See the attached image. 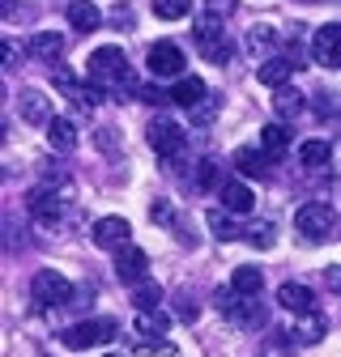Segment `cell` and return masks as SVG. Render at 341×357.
I'll return each mask as SVG.
<instances>
[{
	"instance_id": "obj_1",
	"label": "cell",
	"mask_w": 341,
	"mask_h": 357,
	"mask_svg": "<svg viewBox=\"0 0 341 357\" xmlns=\"http://www.w3.org/2000/svg\"><path fill=\"white\" fill-rule=\"evenodd\" d=\"M115 332H119V324L111 315H99V319H81L68 332H60V344L73 349V353H81V349H99V344L115 340Z\"/></svg>"
},
{
	"instance_id": "obj_2",
	"label": "cell",
	"mask_w": 341,
	"mask_h": 357,
	"mask_svg": "<svg viewBox=\"0 0 341 357\" xmlns=\"http://www.w3.org/2000/svg\"><path fill=\"white\" fill-rule=\"evenodd\" d=\"M294 230L303 234V243H324L337 234V213L328 204H303L294 213Z\"/></svg>"
},
{
	"instance_id": "obj_3",
	"label": "cell",
	"mask_w": 341,
	"mask_h": 357,
	"mask_svg": "<svg viewBox=\"0 0 341 357\" xmlns=\"http://www.w3.org/2000/svg\"><path fill=\"white\" fill-rule=\"evenodd\" d=\"M196 43H201L205 60H213V64H226V60L235 56V38L222 34V26H218V17H213V13H205V17L196 22Z\"/></svg>"
},
{
	"instance_id": "obj_4",
	"label": "cell",
	"mask_w": 341,
	"mask_h": 357,
	"mask_svg": "<svg viewBox=\"0 0 341 357\" xmlns=\"http://www.w3.org/2000/svg\"><path fill=\"white\" fill-rule=\"evenodd\" d=\"M90 77H94V85H124L128 77H133V68H128L119 47H99L90 56Z\"/></svg>"
},
{
	"instance_id": "obj_5",
	"label": "cell",
	"mask_w": 341,
	"mask_h": 357,
	"mask_svg": "<svg viewBox=\"0 0 341 357\" xmlns=\"http://www.w3.org/2000/svg\"><path fill=\"white\" fill-rule=\"evenodd\" d=\"M30 294H34L43 306L73 302V285H68V277H60V273H56V268H38L34 281H30Z\"/></svg>"
},
{
	"instance_id": "obj_6",
	"label": "cell",
	"mask_w": 341,
	"mask_h": 357,
	"mask_svg": "<svg viewBox=\"0 0 341 357\" xmlns=\"http://www.w3.org/2000/svg\"><path fill=\"white\" fill-rule=\"evenodd\" d=\"M26 208H30V217L43 221L48 230H56L60 221H64V196L52 192V188H34V192L26 196Z\"/></svg>"
},
{
	"instance_id": "obj_7",
	"label": "cell",
	"mask_w": 341,
	"mask_h": 357,
	"mask_svg": "<svg viewBox=\"0 0 341 357\" xmlns=\"http://www.w3.org/2000/svg\"><path fill=\"white\" fill-rule=\"evenodd\" d=\"M145 141H150V149H154L158 158H175V153L184 149V128H180L175 119H154V123L145 128Z\"/></svg>"
},
{
	"instance_id": "obj_8",
	"label": "cell",
	"mask_w": 341,
	"mask_h": 357,
	"mask_svg": "<svg viewBox=\"0 0 341 357\" xmlns=\"http://www.w3.org/2000/svg\"><path fill=\"white\" fill-rule=\"evenodd\" d=\"M145 64H150L154 77H184V68H188V60H184V52H180V43H166V38L150 47Z\"/></svg>"
},
{
	"instance_id": "obj_9",
	"label": "cell",
	"mask_w": 341,
	"mask_h": 357,
	"mask_svg": "<svg viewBox=\"0 0 341 357\" xmlns=\"http://www.w3.org/2000/svg\"><path fill=\"white\" fill-rule=\"evenodd\" d=\"M312 60L324 64V68H341V22L316 30V38H312Z\"/></svg>"
},
{
	"instance_id": "obj_10",
	"label": "cell",
	"mask_w": 341,
	"mask_h": 357,
	"mask_svg": "<svg viewBox=\"0 0 341 357\" xmlns=\"http://www.w3.org/2000/svg\"><path fill=\"white\" fill-rule=\"evenodd\" d=\"M145 273H150L145 251L133 247V243H124V247L115 251V277H119L124 285H137V281H145Z\"/></svg>"
},
{
	"instance_id": "obj_11",
	"label": "cell",
	"mask_w": 341,
	"mask_h": 357,
	"mask_svg": "<svg viewBox=\"0 0 341 357\" xmlns=\"http://www.w3.org/2000/svg\"><path fill=\"white\" fill-rule=\"evenodd\" d=\"M17 115H22L26 123H34V128H43V123L56 119L48 94H38V89H22V94H17Z\"/></svg>"
},
{
	"instance_id": "obj_12",
	"label": "cell",
	"mask_w": 341,
	"mask_h": 357,
	"mask_svg": "<svg viewBox=\"0 0 341 357\" xmlns=\"http://www.w3.org/2000/svg\"><path fill=\"white\" fill-rule=\"evenodd\" d=\"M128 238H133V226H128L124 217H103V221H94V243H99V247L119 251Z\"/></svg>"
},
{
	"instance_id": "obj_13",
	"label": "cell",
	"mask_w": 341,
	"mask_h": 357,
	"mask_svg": "<svg viewBox=\"0 0 341 357\" xmlns=\"http://www.w3.org/2000/svg\"><path fill=\"white\" fill-rule=\"evenodd\" d=\"M218 192H222V208H226V213H239V217H247V213L256 208V192L243 183V178H226V183H222Z\"/></svg>"
},
{
	"instance_id": "obj_14",
	"label": "cell",
	"mask_w": 341,
	"mask_h": 357,
	"mask_svg": "<svg viewBox=\"0 0 341 357\" xmlns=\"http://www.w3.org/2000/svg\"><path fill=\"white\" fill-rule=\"evenodd\" d=\"M64 17H68V26H73V30H81V34H90V30H99V26L107 22V17H103V9H99V5H90V0H68Z\"/></svg>"
},
{
	"instance_id": "obj_15",
	"label": "cell",
	"mask_w": 341,
	"mask_h": 357,
	"mask_svg": "<svg viewBox=\"0 0 341 357\" xmlns=\"http://www.w3.org/2000/svg\"><path fill=\"white\" fill-rule=\"evenodd\" d=\"M26 52H30V60H60L64 56V34L60 30H38V34H30Z\"/></svg>"
},
{
	"instance_id": "obj_16",
	"label": "cell",
	"mask_w": 341,
	"mask_h": 357,
	"mask_svg": "<svg viewBox=\"0 0 341 357\" xmlns=\"http://www.w3.org/2000/svg\"><path fill=\"white\" fill-rule=\"evenodd\" d=\"M277 302H282L286 310H294V315H312V310H316V294H312L307 285H298V281H286V285L277 289Z\"/></svg>"
},
{
	"instance_id": "obj_17",
	"label": "cell",
	"mask_w": 341,
	"mask_h": 357,
	"mask_svg": "<svg viewBox=\"0 0 341 357\" xmlns=\"http://www.w3.org/2000/svg\"><path fill=\"white\" fill-rule=\"evenodd\" d=\"M273 153H265V149H239V158H235V166H239V174H247V178H265V174H273Z\"/></svg>"
},
{
	"instance_id": "obj_18",
	"label": "cell",
	"mask_w": 341,
	"mask_h": 357,
	"mask_svg": "<svg viewBox=\"0 0 341 357\" xmlns=\"http://www.w3.org/2000/svg\"><path fill=\"white\" fill-rule=\"evenodd\" d=\"M231 285H235L239 294H247V298H256V294H261V289H265V273H261V268H252V264H239V268H235V273H231Z\"/></svg>"
},
{
	"instance_id": "obj_19",
	"label": "cell",
	"mask_w": 341,
	"mask_h": 357,
	"mask_svg": "<svg viewBox=\"0 0 341 357\" xmlns=\"http://www.w3.org/2000/svg\"><path fill=\"white\" fill-rule=\"evenodd\" d=\"M48 145L60 149V153H68V149L77 145V128H73V119H52V123H48Z\"/></svg>"
},
{
	"instance_id": "obj_20",
	"label": "cell",
	"mask_w": 341,
	"mask_h": 357,
	"mask_svg": "<svg viewBox=\"0 0 341 357\" xmlns=\"http://www.w3.org/2000/svg\"><path fill=\"white\" fill-rule=\"evenodd\" d=\"M170 94H175V102H180V107H196V102L209 94V89H205V81H201V77H180Z\"/></svg>"
},
{
	"instance_id": "obj_21",
	"label": "cell",
	"mask_w": 341,
	"mask_h": 357,
	"mask_svg": "<svg viewBox=\"0 0 341 357\" xmlns=\"http://www.w3.org/2000/svg\"><path fill=\"white\" fill-rule=\"evenodd\" d=\"M286 145H290V128H286V123H269V128L261 132V149H265V153L282 158V153H286Z\"/></svg>"
},
{
	"instance_id": "obj_22",
	"label": "cell",
	"mask_w": 341,
	"mask_h": 357,
	"mask_svg": "<svg viewBox=\"0 0 341 357\" xmlns=\"http://www.w3.org/2000/svg\"><path fill=\"white\" fill-rule=\"evenodd\" d=\"M290 73H294V64L290 60H269V64H261V85H269V89H282L286 81H290Z\"/></svg>"
},
{
	"instance_id": "obj_23",
	"label": "cell",
	"mask_w": 341,
	"mask_h": 357,
	"mask_svg": "<svg viewBox=\"0 0 341 357\" xmlns=\"http://www.w3.org/2000/svg\"><path fill=\"white\" fill-rule=\"evenodd\" d=\"M133 306H137V310H162V285L137 281V285H133Z\"/></svg>"
},
{
	"instance_id": "obj_24",
	"label": "cell",
	"mask_w": 341,
	"mask_h": 357,
	"mask_svg": "<svg viewBox=\"0 0 341 357\" xmlns=\"http://www.w3.org/2000/svg\"><path fill=\"white\" fill-rule=\"evenodd\" d=\"M303 102H307V98H303V89H294V85H282L277 94H273V107H277V115H286V119L303 111Z\"/></svg>"
},
{
	"instance_id": "obj_25",
	"label": "cell",
	"mask_w": 341,
	"mask_h": 357,
	"mask_svg": "<svg viewBox=\"0 0 341 357\" xmlns=\"http://www.w3.org/2000/svg\"><path fill=\"white\" fill-rule=\"evenodd\" d=\"M298 162H303L307 170H320L328 162V145L324 141H303V145H298Z\"/></svg>"
},
{
	"instance_id": "obj_26",
	"label": "cell",
	"mask_w": 341,
	"mask_h": 357,
	"mask_svg": "<svg viewBox=\"0 0 341 357\" xmlns=\"http://www.w3.org/2000/svg\"><path fill=\"white\" fill-rule=\"evenodd\" d=\"M196 183L209 192V188H222L226 178H222V166H218V158H205L201 166H196Z\"/></svg>"
},
{
	"instance_id": "obj_27",
	"label": "cell",
	"mask_w": 341,
	"mask_h": 357,
	"mask_svg": "<svg viewBox=\"0 0 341 357\" xmlns=\"http://www.w3.org/2000/svg\"><path fill=\"white\" fill-rule=\"evenodd\" d=\"M154 13L162 22H175V17H188L192 13V0H154Z\"/></svg>"
},
{
	"instance_id": "obj_28",
	"label": "cell",
	"mask_w": 341,
	"mask_h": 357,
	"mask_svg": "<svg viewBox=\"0 0 341 357\" xmlns=\"http://www.w3.org/2000/svg\"><path fill=\"white\" fill-rule=\"evenodd\" d=\"M209 226H213V238H222V243L239 238V226L226 217V208H222V213H209Z\"/></svg>"
},
{
	"instance_id": "obj_29",
	"label": "cell",
	"mask_w": 341,
	"mask_h": 357,
	"mask_svg": "<svg viewBox=\"0 0 341 357\" xmlns=\"http://www.w3.org/2000/svg\"><path fill=\"white\" fill-rule=\"evenodd\" d=\"M247 243H252V247H261V251L273 247V243H277V226H273V221H256L252 234H247Z\"/></svg>"
},
{
	"instance_id": "obj_30",
	"label": "cell",
	"mask_w": 341,
	"mask_h": 357,
	"mask_svg": "<svg viewBox=\"0 0 341 357\" xmlns=\"http://www.w3.org/2000/svg\"><path fill=\"white\" fill-rule=\"evenodd\" d=\"M298 340H307V344H316V340H324V319L316 315H303V324H298Z\"/></svg>"
},
{
	"instance_id": "obj_31",
	"label": "cell",
	"mask_w": 341,
	"mask_h": 357,
	"mask_svg": "<svg viewBox=\"0 0 341 357\" xmlns=\"http://www.w3.org/2000/svg\"><path fill=\"white\" fill-rule=\"evenodd\" d=\"M273 43H277L273 26H252V34H247V47H252V52H269Z\"/></svg>"
},
{
	"instance_id": "obj_32",
	"label": "cell",
	"mask_w": 341,
	"mask_h": 357,
	"mask_svg": "<svg viewBox=\"0 0 341 357\" xmlns=\"http://www.w3.org/2000/svg\"><path fill=\"white\" fill-rule=\"evenodd\" d=\"M137 98H141V102H150V107H166V102H175V94H170V89H158V85H141V89H137Z\"/></svg>"
},
{
	"instance_id": "obj_33",
	"label": "cell",
	"mask_w": 341,
	"mask_h": 357,
	"mask_svg": "<svg viewBox=\"0 0 341 357\" xmlns=\"http://www.w3.org/2000/svg\"><path fill=\"white\" fill-rule=\"evenodd\" d=\"M94 145H99V149H115L119 141H115V132H103V128H99V132H94Z\"/></svg>"
},
{
	"instance_id": "obj_34",
	"label": "cell",
	"mask_w": 341,
	"mask_h": 357,
	"mask_svg": "<svg viewBox=\"0 0 341 357\" xmlns=\"http://www.w3.org/2000/svg\"><path fill=\"white\" fill-rule=\"evenodd\" d=\"M324 285H328L333 294H341V268H324Z\"/></svg>"
},
{
	"instance_id": "obj_35",
	"label": "cell",
	"mask_w": 341,
	"mask_h": 357,
	"mask_svg": "<svg viewBox=\"0 0 341 357\" xmlns=\"http://www.w3.org/2000/svg\"><path fill=\"white\" fill-rule=\"evenodd\" d=\"M0 52H5V64H9V68H17V64H22V60H17V47H13V43H9V38H5V43H0Z\"/></svg>"
},
{
	"instance_id": "obj_36",
	"label": "cell",
	"mask_w": 341,
	"mask_h": 357,
	"mask_svg": "<svg viewBox=\"0 0 341 357\" xmlns=\"http://www.w3.org/2000/svg\"><path fill=\"white\" fill-rule=\"evenodd\" d=\"M111 22H115V30H128V22H133V17H128V9H115Z\"/></svg>"
},
{
	"instance_id": "obj_37",
	"label": "cell",
	"mask_w": 341,
	"mask_h": 357,
	"mask_svg": "<svg viewBox=\"0 0 341 357\" xmlns=\"http://www.w3.org/2000/svg\"><path fill=\"white\" fill-rule=\"evenodd\" d=\"M209 9H213V13H231L235 0H209Z\"/></svg>"
},
{
	"instance_id": "obj_38",
	"label": "cell",
	"mask_w": 341,
	"mask_h": 357,
	"mask_svg": "<svg viewBox=\"0 0 341 357\" xmlns=\"http://www.w3.org/2000/svg\"><path fill=\"white\" fill-rule=\"evenodd\" d=\"M337 234H341V221H337Z\"/></svg>"
}]
</instances>
